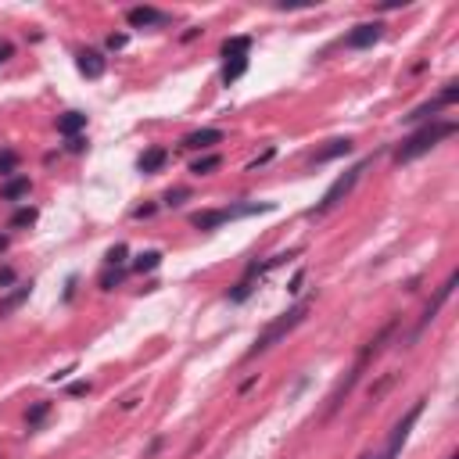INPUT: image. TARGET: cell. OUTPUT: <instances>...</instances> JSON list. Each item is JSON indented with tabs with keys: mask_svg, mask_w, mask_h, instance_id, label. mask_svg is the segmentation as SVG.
Listing matches in <instances>:
<instances>
[{
	"mask_svg": "<svg viewBox=\"0 0 459 459\" xmlns=\"http://www.w3.org/2000/svg\"><path fill=\"white\" fill-rule=\"evenodd\" d=\"M158 266H162V251H144V255H137V262H133L137 273H151V269H158Z\"/></svg>",
	"mask_w": 459,
	"mask_h": 459,
	"instance_id": "obj_22",
	"label": "cell"
},
{
	"mask_svg": "<svg viewBox=\"0 0 459 459\" xmlns=\"http://www.w3.org/2000/svg\"><path fill=\"white\" fill-rule=\"evenodd\" d=\"M8 244H11V241H8V234H0V255L8 251Z\"/></svg>",
	"mask_w": 459,
	"mask_h": 459,
	"instance_id": "obj_33",
	"label": "cell"
},
{
	"mask_svg": "<svg viewBox=\"0 0 459 459\" xmlns=\"http://www.w3.org/2000/svg\"><path fill=\"white\" fill-rule=\"evenodd\" d=\"M309 309H312V302L305 298V302H298V305H291V309H287L283 316H276L273 323H266V330L255 337V344H251V348L244 352V359L251 363V359H259L262 352H269L273 348V344H280L287 334H291L295 327H302L305 323V316H309Z\"/></svg>",
	"mask_w": 459,
	"mask_h": 459,
	"instance_id": "obj_3",
	"label": "cell"
},
{
	"mask_svg": "<svg viewBox=\"0 0 459 459\" xmlns=\"http://www.w3.org/2000/svg\"><path fill=\"white\" fill-rule=\"evenodd\" d=\"M79 130H86V115L83 111H65L62 119H57V133L62 137H79Z\"/></svg>",
	"mask_w": 459,
	"mask_h": 459,
	"instance_id": "obj_17",
	"label": "cell"
},
{
	"mask_svg": "<svg viewBox=\"0 0 459 459\" xmlns=\"http://www.w3.org/2000/svg\"><path fill=\"white\" fill-rule=\"evenodd\" d=\"M104 69H108V57H104L101 50H83V54H79V72H83L86 79H101Z\"/></svg>",
	"mask_w": 459,
	"mask_h": 459,
	"instance_id": "obj_13",
	"label": "cell"
},
{
	"mask_svg": "<svg viewBox=\"0 0 459 459\" xmlns=\"http://www.w3.org/2000/svg\"><path fill=\"white\" fill-rule=\"evenodd\" d=\"M126 22H130L133 29H147V26H165L169 15L158 11V8H130V11H126Z\"/></svg>",
	"mask_w": 459,
	"mask_h": 459,
	"instance_id": "obj_11",
	"label": "cell"
},
{
	"mask_svg": "<svg viewBox=\"0 0 459 459\" xmlns=\"http://www.w3.org/2000/svg\"><path fill=\"white\" fill-rule=\"evenodd\" d=\"M123 283V269H108L104 276H101V287L104 291H111V287H119Z\"/></svg>",
	"mask_w": 459,
	"mask_h": 459,
	"instance_id": "obj_24",
	"label": "cell"
},
{
	"mask_svg": "<svg viewBox=\"0 0 459 459\" xmlns=\"http://www.w3.org/2000/svg\"><path fill=\"white\" fill-rule=\"evenodd\" d=\"M11 54H15V47H11V43H0V65H4Z\"/></svg>",
	"mask_w": 459,
	"mask_h": 459,
	"instance_id": "obj_31",
	"label": "cell"
},
{
	"mask_svg": "<svg viewBox=\"0 0 459 459\" xmlns=\"http://www.w3.org/2000/svg\"><path fill=\"white\" fill-rule=\"evenodd\" d=\"M370 165H373V158H363L359 165H352V169H344L341 176H337V180H334V183L327 187V194L319 198V205H316V208H312L309 215H327V212H330L334 205H341L344 198H348V194L356 191V183L363 180V172H366Z\"/></svg>",
	"mask_w": 459,
	"mask_h": 459,
	"instance_id": "obj_5",
	"label": "cell"
},
{
	"mask_svg": "<svg viewBox=\"0 0 459 459\" xmlns=\"http://www.w3.org/2000/svg\"><path fill=\"white\" fill-rule=\"evenodd\" d=\"M359 459H370V452H363V455H359Z\"/></svg>",
	"mask_w": 459,
	"mask_h": 459,
	"instance_id": "obj_34",
	"label": "cell"
},
{
	"mask_svg": "<svg viewBox=\"0 0 459 459\" xmlns=\"http://www.w3.org/2000/svg\"><path fill=\"white\" fill-rule=\"evenodd\" d=\"M448 459H459V455H448Z\"/></svg>",
	"mask_w": 459,
	"mask_h": 459,
	"instance_id": "obj_35",
	"label": "cell"
},
{
	"mask_svg": "<svg viewBox=\"0 0 459 459\" xmlns=\"http://www.w3.org/2000/svg\"><path fill=\"white\" fill-rule=\"evenodd\" d=\"M187 198H191V191H187V187H176V191H169V194H165V205L176 208V205H183Z\"/></svg>",
	"mask_w": 459,
	"mask_h": 459,
	"instance_id": "obj_25",
	"label": "cell"
},
{
	"mask_svg": "<svg viewBox=\"0 0 459 459\" xmlns=\"http://www.w3.org/2000/svg\"><path fill=\"white\" fill-rule=\"evenodd\" d=\"M126 255H130V251H126V244H115V248H108V255H104V259H108V266H111V269H119V266L126 262Z\"/></svg>",
	"mask_w": 459,
	"mask_h": 459,
	"instance_id": "obj_23",
	"label": "cell"
},
{
	"mask_svg": "<svg viewBox=\"0 0 459 459\" xmlns=\"http://www.w3.org/2000/svg\"><path fill=\"white\" fill-rule=\"evenodd\" d=\"M47 416H50V402H36V406L26 413V424H29V431H36V427H40Z\"/></svg>",
	"mask_w": 459,
	"mask_h": 459,
	"instance_id": "obj_20",
	"label": "cell"
},
{
	"mask_svg": "<svg viewBox=\"0 0 459 459\" xmlns=\"http://www.w3.org/2000/svg\"><path fill=\"white\" fill-rule=\"evenodd\" d=\"M219 165H222L219 154H205V158H198V162L191 165V172H194V176H208V172H215Z\"/></svg>",
	"mask_w": 459,
	"mask_h": 459,
	"instance_id": "obj_19",
	"label": "cell"
},
{
	"mask_svg": "<svg viewBox=\"0 0 459 459\" xmlns=\"http://www.w3.org/2000/svg\"><path fill=\"white\" fill-rule=\"evenodd\" d=\"M29 191H33V180H29V176H8L4 183H0V198H4V201L29 198Z\"/></svg>",
	"mask_w": 459,
	"mask_h": 459,
	"instance_id": "obj_15",
	"label": "cell"
},
{
	"mask_svg": "<svg viewBox=\"0 0 459 459\" xmlns=\"http://www.w3.org/2000/svg\"><path fill=\"white\" fill-rule=\"evenodd\" d=\"M90 391V384L86 380H76V384H69V395H86Z\"/></svg>",
	"mask_w": 459,
	"mask_h": 459,
	"instance_id": "obj_30",
	"label": "cell"
},
{
	"mask_svg": "<svg viewBox=\"0 0 459 459\" xmlns=\"http://www.w3.org/2000/svg\"><path fill=\"white\" fill-rule=\"evenodd\" d=\"M165 162H169V151H165V147H147V151L140 154L137 169H140V172H158Z\"/></svg>",
	"mask_w": 459,
	"mask_h": 459,
	"instance_id": "obj_18",
	"label": "cell"
},
{
	"mask_svg": "<svg viewBox=\"0 0 459 459\" xmlns=\"http://www.w3.org/2000/svg\"><path fill=\"white\" fill-rule=\"evenodd\" d=\"M123 43H126V36H123V33H111V36H108V47H111V50H119Z\"/></svg>",
	"mask_w": 459,
	"mask_h": 459,
	"instance_id": "obj_29",
	"label": "cell"
},
{
	"mask_svg": "<svg viewBox=\"0 0 459 459\" xmlns=\"http://www.w3.org/2000/svg\"><path fill=\"white\" fill-rule=\"evenodd\" d=\"M29 295H33V283H22V287H15V291H8L4 298H0V319H8L15 309H22L29 302Z\"/></svg>",
	"mask_w": 459,
	"mask_h": 459,
	"instance_id": "obj_14",
	"label": "cell"
},
{
	"mask_svg": "<svg viewBox=\"0 0 459 459\" xmlns=\"http://www.w3.org/2000/svg\"><path fill=\"white\" fill-rule=\"evenodd\" d=\"M455 280H459V276L452 273V276H448V280H445V283L438 287V291H434V298L427 302V309H424V316L416 319V327H413V334H409V344H416V341H420V334H424V330H427V327H431V323L438 319V312H441V305H445V302L452 298V287H455Z\"/></svg>",
	"mask_w": 459,
	"mask_h": 459,
	"instance_id": "obj_8",
	"label": "cell"
},
{
	"mask_svg": "<svg viewBox=\"0 0 459 459\" xmlns=\"http://www.w3.org/2000/svg\"><path fill=\"white\" fill-rule=\"evenodd\" d=\"M384 22H363V26H356L348 36H344V47H352V50H366V47H373V43H380L384 40Z\"/></svg>",
	"mask_w": 459,
	"mask_h": 459,
	"instance_id": "obj_10",
	"label": "cell"
},
{
	"mask_svg": "<svg viewBox=\"0 0 459 459\" xmlns=\"http://www.w3.org/2000/svg\"><path fill=\"white\" fill-rule=\"evenodd\" d=\"M262 212H273L269 201H255V205H222V208H205V212H194L191 215V226L194 230H219L222 222H234V219H244V215H262Z\"/></svg>",
	"mask_w": 459,
	"mask_h": 459,
	"instance_id": "obj_4",
	"label": "cell"
},
{
	"mask_svg": "<svg viewBox=\"0 0 459 459\" xmlns=\"http://www.w3.org/2000/svg\"><path fill=\"white\" fill-rule=\"evenodd\" d=\"M455 101H459V83H448L434 101L413 108V111L406 115V119H409V123H431V119H438V111H441V108H448V104H455Z\"/></svg>",
	"mask_w": 459,
	"mask_h": 459,
	"instance_id": "obj_9",
	"label": "cell"
},
{
	"mask_svg": "<svg viewBox=\"0 0 459 459\" xmlns=\"http://www.w3.org/2000/svg\"><path fill=\"white\" fill-rule=\"evenodd\" d=\"M395 327H398V319H387V323L377 330V337H373V341H366V348L359 352V359H356V366L348 370V377H344V380L334 387V395H330V402H327V420H330V416H334V413L344 406V398H348V395H352V387L363 380V373L370 370V363H373V359L384 352V341L395 334Z\"/></svg>",
	"mask_w": 459,
	"mask_h": 459,
	"instance_id": "obj_1",
	"label": "cell"
},
{
	"mask_svg": "<svg viewBox=\"0 0 459 459\" xmlns=\"http://www.w3.org/2000/svg\"><path fill=\"white\" fill-rule=\"evenodd\" d=\"M215 144H222V130H194V133L183 137V147H187V151H208V147H215Z\"/></svg>",
	"mask_w": 459,
	"mask_h": 459,
	"instance_id": "obj_12",
	"label": "cell"
},
{
	"mask_svg": "<svg viewBox=\"0 0 459 459\" xmlns=\"http://www.w3.org/2000/svg\"><path fill=\"white\" fill-rule=\"evenodd\" d=\"M36 222V208L33 205H22L15 215H11V230H26V226H33Z\"/></svg>",
	"mask_w": 459,
	"mask_h": 459,
	"instance_id": "obj_21",
	"label": "cell"
},
{
	"mask_svg": "<svg viewBox=\"0 0 459 459\" xmlns=\"http://www.w3.org/2000/svg\"><path fill=\"white\" fill-rule=\"evenodd\" d=\"M356 151V144L344 137V140H330V147H323V151H316V158H312V165H327V162H334V158H344V154H352Z\"/></svg>",
	"mask_w": 459,
	"mask_h": 459,
	"instance_id": "obj_16",
	"label": "cell"
},
{
	"mask_svg": "<svg viewBox=\"0 0 459 459\" xmlns=\"http://www.w3.org/2000/svg\"><path fill=\"white\" fill-rule=\"evenodd\" d=\"M302 280H305V269H298V273H295V280H291V287H287V291L298 295V291H302Z\"/></svg>",
	"mask_w": 459,
	"mask_h": 459,
	"instance_id": "obj_28",
	"label": "cell"
},
{
	"mask_svg": "<svg viewBox=\"0 0 459 459\" xmlns=\"http://www.w3.org/2000/svg\"><path fill=\"white\" fill-rule=\"evenodd\" d=\"M15 283V269L11 266H0V287H11Z\"/></svg>",
	"mask_w": 459,
	"mask_h": 459,
	"instance_id": "obj_27",
	"label": "cell"
},
{
	"mask_svg": "<svg viewBox=\"0 0 459 459\" xmlns=\"http://www.w3.org/2000/svg\"><path fill=\"white\" fill-rule=\"evenodd\" d=\"M83 147H86L83 137H72V140H69V151H83Z\"/></svg>",
	"mask_w": 459,
	"mask_h": 459,
	"instance_id": "obj_32",
	"label": "cell"
},
{
	"mask_svg": "<svg viewBox=\"0 0 459 459\" xmlns=\"http://www.w3.org/2000/svg\"><path fill=\"white\" fill-rule=\"evenodd\" d=\"M15 165H18V154H15V151L0 154V172H15Z\"/></svg>",
	"mask_w": 459,
	"mask_h": 459,
	"instance_id": "obj_26",
	"label": "cell"
},
{
	"mask_svg": "<svg viewBox=\"0 0 459 459\" xmlns=\"http://www.w3.org/2000/svg\"><path fill=\"white\" fill-rule=\"evenodd\" d=\"M420 413H424V398L420 402H413V409L402 416L395 427H391V434H387V441H384V448L373 455L370 452V459H398L402 455V448H406V441H409V434H413V427H416V420H420Z\"/></svg>",
	"mask_w": 459,
	"mask_h": 459,
	"instance_id": "obj_6",
	"label": "cell"
},
{
	"mask_svg": "<svg viewBox=\"0 0 459 459\" xmlns=\"http://www.w3.org/2000/svg\"><path fill=\"white\" fill-rule=\"evenodd\" d=\"M248 54H251V36H234V40H226L222 43V57H226V65H222V83H237L244 72H248Z\"/></svg>",
	"mask_w": 459,
	"mask_h": 459,
	"instance_id": "obj_7",
	"label": "cell"
},
{
	"mask_svg": "<svg viewBox=\"0 0 459 459\" xmlns=\"http://www.w3.org/2000/svg\"><path fill=\"white\" fill-rule=\"evenodd\" d=\"M452 133H459V123H452V119H431V123H424L416 133H409L406 140H402L391 158H395L398 165L416 162L420 154H427L431 147H438V144H441L445 137H452Z\"/></svg>",
	"mask_w": 459,
	"mask_h": 459,
	"instance_id": "obj_2",
	"label": "cell"
}]
</instances>
